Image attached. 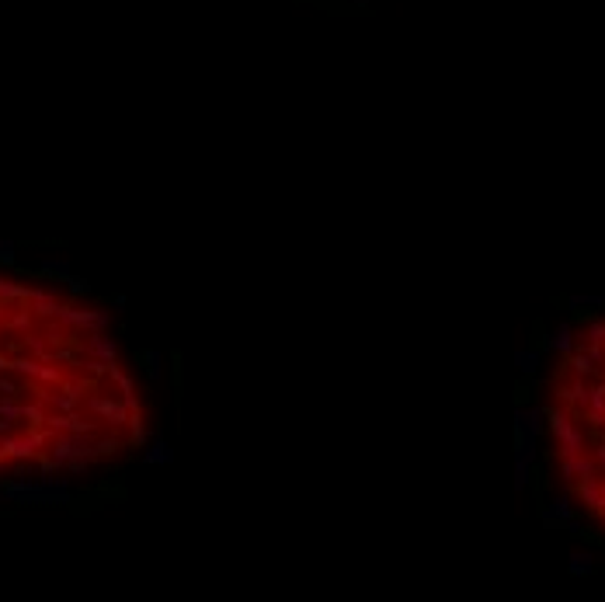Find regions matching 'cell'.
Listing matches in <instances>:
<instances>
[{
  "instance_id": "6da1fadb",
  "label": "cell",
  "mask_w": 605,
  "mask_h": 602,
  "mask_svg": "<svg viewBox=\"0 0 605 602\" xmlns=\"http://www.w3.org/2000/svg\"><path fill=\"white\" fill-rule=\"evenodd\" d=\"M549 376V460L567 495L605 526V317L578 327Z\"/></svg>"
}]
</instances>
